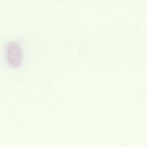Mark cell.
<instances>
[{
    "mask_svg": "<svg viewBox=\"0 0 147 147\" xmlns=\"http://www.w3.org/2000/svg\"><path fill=\"white\" fill-rule=\"evenodd\" d=\"M6 56L8 62L13 67H18L22 61V51L19 43L10 41L6 47Z\"/></svg>",
    "mask_w": 147,
    "mask_h": 147,
    "instance_id": "obj_1",
    "label": "cell"
}]
</instances>
